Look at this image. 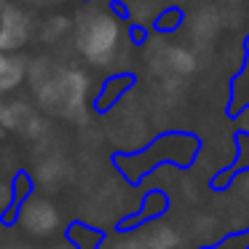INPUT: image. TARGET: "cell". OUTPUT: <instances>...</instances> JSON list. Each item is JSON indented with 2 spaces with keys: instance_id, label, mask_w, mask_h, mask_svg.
<instances>
[{
  "instance_id": "cell-1",
  "label": "cell",
  "mask_w": 249,
  "mask_h": 249,
  "mask_svg": "<svg viewBox=\"0 0 249 249\" xmlns=\"http://www.w3.org/2000/svg\"><path fill=\"white\" fill-rule=\"evenodd\" d=\"M78 43H81V51L89 62L105 65V62L113 59L115 46H118V22H115L110 14L89 17L81 27Z\"/></svg>"
},
{
  "instance_id": "cell-2",
  "label": "cell",
  "mask_w": 249,
  "mask_h": 249,
  "mask_svg": "<svg viewBox=\"0 0 249 249\" xmlns=\"http://www.w3.org/2000/svg\"><path fill=\"white\" fill-rule=\"evenodd\" d=\"M161 65L166 72H174V75H188L193 72V56L188 54L185 49H177V46H166L161 54Z\"/></svg>"
},
{
  "instance_id": "cell-3",
  "label": "cell",
  "mask_w": 249,
  "mask_h": 249,
  "mask_svg": "<svg viewBox=\"0 0 249 249\" xmlns=\"http://www.w3.org/2000/svg\"><path fill=\"white\" fill-rule=\"evenodd\" d=\"M147 244H150V249H172L174 244H177V236H174V231H169V228H156V231L147 236Z\"/></svg>"
}]
</instances>
